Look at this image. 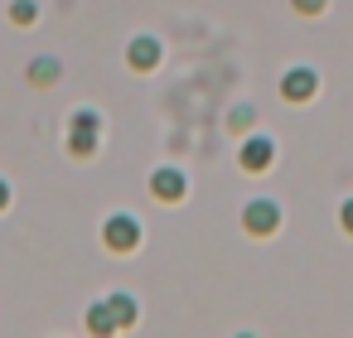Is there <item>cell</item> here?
<instances>
[{
	"label": "cell",
	"mask_w": 353,
	"mask_h": 338,
	"mask_svg": "<svg viewBox=\"0 0 353 338\" xmlns=\"http://www.w3.org/2000/svg\"><path fill=\"white\" fill-rule=\"evenodd\" d=\"M107 309H112L117 328H131V324H136V299H131V295H107Z\"/></svg>",
	"instance_id": "obj_8"
},
{
	"label": "cell",
	"mask_w": 353,
	"mask_h": 338,
	"mask_svg": "<svg viewBox=\"0 0 353 338\" xmlns=\"http://www.w3.org/2000/svg\"><path fill=\"white\" fill-rule=\"evenodd\" d=\"M242 126H252V112L242 107V112H232V131H242Z\"/></svg>",
	"instance_id": "obj_14"
},
{
	"label": "cell",
	"mask_w": 353,
	"mask_h": 338,
	"mask_svg": "<svg viewBox=\"0 0 353 338\" xmlns=\"http://www.w3.org/2000/svg\"><path fill=\"white\" fill-rule=\"evenodd\" d=\"M10 20H15V25H34V20H39V6H34V0H15V6H10Z\"/></svg>",
	"instance_id": "obj_11"
},
{
	"label": "cell",
	"mask_w": 353,
	"mask_h": 338,
	"mask_svg": "<svg viewBox=\"0 0 353 338\" xmlns=\"http://www.w3.org/2000/svg\"><path fill=\"white\" fill-rule=\"evenodd\" d=\"M30 83L34 87H54L59 83V59H34L30 63Z\"/></svg>",
	"instance_id": "obj_9"
},
{
	"label": "cell",
	"mask_w": 353,
	"mask_h": 338,
	"mask_svg": "<svg viewBox=\"0 0 353 338\" xmlns=\"http://www.w3.org/2000/svg\"><path fill=\"white\" fill-rule=\"evenodd\" d=\"M290 6H295L300 15H319V10L329 6V0H290Z\"/></svg>",
	"instance_id": "obj_12"
},
{
	"label": "cell",
	"mask_w": 353,
	"mask_h": 338,
	"mask_svg": "<svg viewBox=\"0 0 353 338\" xmlns=\"http://www.w3.org/2000/svg\"><path fill=\"white\" fill-rule=\"evenodd\" d=\"M6 203H10V184H6V179H0V208H6Z\"/></svg>",
	"instance_id": "obj_15"
},
{
	"label": "cell",
	"mask_w": 353,
	"mask_h": 338,
	"mask_svg": "<svg viewBox=\"0 0 353 338\" xmlns=\"http://www.w3.org/2000/svg\"><path fill=\"white\" fill-rule=\"evenodd\" d=\"M339 227H343V232H353V198L339 208Z\"/></svg>",
	"instance_id": "obj_13"
},
{
	"label": "cell",
	"mask_w": 353,
	"mask_h": 338,
	"mask_svg": "<svg viewBox=\"0 0 353 338\" xmlns=\"http://www.w3.org/2000/svg\"><path fill=\"white\" fill-rule=\"evenodd\" d=\"M97 136H102V116L97 112H73L68 116V155H78V160H88V155H97Z\"/></svg>",
	"instance_id": "obj_1"
},
{
	"label": "cell",
	"mask_w": 353,
	"mask_h": 338,
	"mask_svg": "<svg viewBox=\"0 0 353 338\" xmlns=\"http://www.w3.org/2000/svg\"><path fill=\"white\" fill-rule=\"evenodd\" d=\"M150 193L165 198V203H179V198H184V174H179V169H155V174H150Z\"/></svg>",
	"instance_id": "obj_7"
},
{
	"label": "cell",
	"mask_w": 353,
	"mask_h": 338,
	"mask_svg": "<svg viewBox=\"0 0 353 338\" xmlns=\"http://www.w3.org/2000/svg\"><path fill=\"white\" fill-rule=\"evenodd\" d=\"M281 92H285V102H310L319 92V73L314 68H290L281 78Z\"/></svg>",
	"instance_id": "obj_5"
},
{
	"label": "cell",
	"mask_w": 353,
	"mask_h": 338,
	"mask_svg": "<svg viewBox=\"0 0 353 338\" xmlns=\"http://www.w3.org/2000/svg\"><path fill=\"white\" fill-rule=\"evenodd\" d=\"M237 165H242L247 174H266V169L276 165V145H271L266 136H247V140L237 145Z\"/></svg>",
	"instance_id": "obj_4"
},
{
	"label": "cell",
	"mask_w": 353,
	"mask_h": 338,
	"mask_svg": "<svg viewBox=\"0 0 353 338\" xmlns=\"http://www.w3.org/2000/svg\"><path fill=\"white\" fill-rule=\"evenodd\" d=\"M242 227H247L252 237H271V232L281 227V208H276V198H252V203L242 208Z\"/></svg>",
	"instance_id": "obj_3"
},
{
	"label": "cell",
	"mask_w": 353,
	"mask_h": 338,
	"mask_svg": "<svg viewBox=\"0 0 353 338\" xmlns=\"http://www.w3.org/2000/svg\"><path fill=\"white\" fill-rule=\"evenodd\" d=\"M126 59H131V68H136V73H150V68H160V39H150V34L131 39Z\"/></svg>",
	"instance_id": "obj_6"
},
{
	"label": "cell",
	"mask_w": 353,
	"mask_h": 338,
	"mask_svg": "<svg viewBox=\"0 0 353 338\" xmlns=\"http://www.w3.org/2000/svg\"><path fill=\"white\" fill-rule=\"evenodd\" d=\"M102 242H107V251H136L141 246V222L131 213H112L107 227H102Z\"/></svg>",
	"instance_id": "obj_2"
},
{
	"label": "cell",
	"mask_w": 353,
	"mask_h": 338,
	"mask_svg": "<svg viewBox=\"0 0 353 338\" xmlns=\"http://www.w3.org/2000/svg\"><path fill=\"white\" fill-rule=\"evenodd\" d=\"M88 328H92V333H112V328H117L112 309H107V304H92V309H88Z\"/></svg>",
	"instance_id": "obj_10"
}]
</instances>
